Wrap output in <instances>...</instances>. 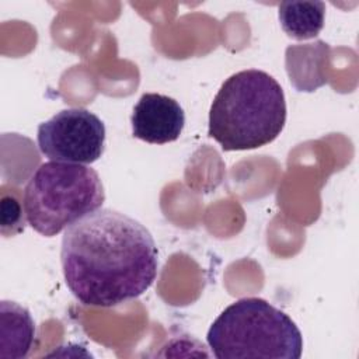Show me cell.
<instances>
[{"instance_id":"7","label":"cell","mask_w":359,"mask_h":359,"mask_svg":"<svg viewBox=\"0 0 359 359\" xmlns=\"http://www.w3.org/2000/svg\"><path fill=\"white\" fill-rule=\"evenodd\" d=\"M35 339V323L31 313L15 302H0V358L24 359Z\"/></svg>"},{"instance_id":"4","label":"cell","mask_w":359,"mask_h":359,"mask_svg":"<svg viewBox=\"0 0 359 359\" xmlns=\"http://www.w3.org/2000/svg\"><path fill=\"white\" fill-rule=\"evenodd\" d=\"M104 201V187L95 170L50 160L41 164L28 180L24 213L36 233L53 237L98 210Z\"/></svg>"},{"instance_id":"2","label":"cell","mask_w":359,"mask_h":359,"mask_svg":"<svg viewBox=\"0 0 359 359\" xmlns=\"http://www.w3.org/2000/svg\"><path fill=\"white\" fill-rule=\"evenodd\" d=\"M286 122L280 84L258 69L231 74L209 109V136L224 151L251 150L273 142Z\"/></svg>"},{"instance_id":"6","label":"cell","mask_w":359,"mask_h":359,"mask_svg":"<svg viewBox=\"0 0 359 359\" xmlns=\"http://www.w3.org/2000/svg\"><path fill=\"white\" fill-rule=\"evenodd\" d=\"M132 135L151 144L175 142L185 126L182 107L174 98L157 93H144L130 116Z\"/></svg>"},{"instance_id":"5","label":"cell","mask_w":359,"mask_h":359,"mask_svg":"<svg viewBox=\"0 0 359 359\" xmlns=\"http://www.w3.org/2000/svg\"><path fill=\"white\" fill-rule=\"evenodd\" d=\"M38 147L49 160L91 164L104 153V122L86 108L59 111L38 126Z\"/></svg>"},{"instance_id":"9","label":"cell","mask_w":359,"mask_h":359,"mask_svg":"<svg viewBox=\"0 0 359 359\" xmlns=\"http://www.w3.org/2000/svg\"><path fill=\"white\" fill-rule=\"evenodd\" d=\"M24 215L18 199L14 195H3L1 199V233L6 236L7 229L14 236L24 230Z\"/></svg>"},{"instance_id":"3","label":"cell","mask_w":359,"mask_h":359,"mask_svg":"<svg viewBox=\"0 0 359 359\" xmlns=\"http://www.w3.org/2000/svg\"><path fill=\"white\" fill-rule=\"evenodd\" d=\"M208 345L217 359H299L303 337L296 323L261 297H243L212 323Z\"/></svg>"},{"instance_id":"1","label":"cell","mask_w":359,"mask_h":359,"mask_svg":"<svg viewBox=\"0 0 359 359\" xmlns=\"http://www.w3.org/2000/svg\"><path fill=\"white\" fill-rule=\"evenodd\" d=\"M60 264L69 290L81 304L114 307L153 285L158 251L140 222L100 208L66 229Z\"/></svg>"},{"instance_id":"8","label":"cell","mask_w":359,"mask_h":359,"mask_svg":"<svg viewBox=\"0 0 359 359\" xmlns=\"http://www.w3.org/2000/svg\"><path fill=\"white\" fill-rule=\"evenodd\" d=\"M282 29L293 39L314 38L324 27L325 3L323 1H282L278 8Z\"/></svg>"}]
</instances>
